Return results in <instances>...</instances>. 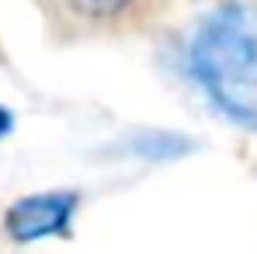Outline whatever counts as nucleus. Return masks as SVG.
I'll use <instances>...</instances> for the list:
<instances>
[{"label":"nucleus","mask_w":257,"mask_h":254,"mask_svg":"<svg viewBox=\"0 0 257 254\" xmlns=\"http://www.w3.org/2000/svg\"><path fill=\"white\" fill-rule=\"evenodd\" d=\"M188 66L222 115L257 129V4L229 0L209 11L188 42Z\"/></svg>","instance_id":"1"},{"label":"nucleus","mask_w":257,"mask_h":254,"mask_svg":"<svg viewBox=\"0 0 257 254\" xmlns=\"http://www.w3.org/2000/svg\"><path fill=\"white\" fill-rule=\"evenodd\" d=\"M11 132H14V112L0 105V139H4V136H11Z\"/></svg>","instance_id":"5"},{"label":"nucleus","mask_w":257,"mask_h":254,"mask_svg":"<svg viewBox=\"0 0 257 254\" xmlns=\"http://www.w3.org/2000/svg\"><path fill=\"white\" fill-rule=\"evenodd\" d=\"M132 157H146V160H171L181 153H191V139L177 136V132H160V129H146V132H132L125 143Z\"/></svg>","instance_id":"3"},{"label":"nucleus","mask_w":257,"mask_h":254,"mask_svg":"<svg viewBox=\"0 0 257 254\" xmlns=\"http://www.w3.org/2000/svg\"><path fill=\"white\" fill-rule=\"evenodd\" d=\"M63 7H70L77 18L94 21V25H122L139 11L143 0H59Z\"/></svg>","instance_id":"4"},{"label":"nucleus","mask_w":257,"mask_h":254,"mask_svg":"<svg viewBox=\"0 0 257 254\" xmlns=\"http://www.w3.org/2000/svg\"><path fill=\"white\" fill-rule=\"evenodd\" d=\"M77 209H80V192H73V188L35 192V195H25L7 206L4 233L14 244H39V240H52V237H70Z\"/></svg>","instance_id":"2"}]
</instances>
